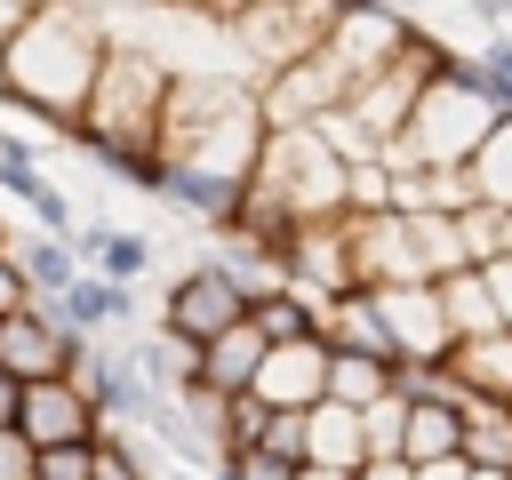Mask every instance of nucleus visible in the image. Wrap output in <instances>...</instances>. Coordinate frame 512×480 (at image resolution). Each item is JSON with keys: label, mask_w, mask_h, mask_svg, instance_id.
I'll return each instance as SVG.
<instances>
[{"label": "nucleus", "mask_w": 512, "mask_h": 480, "mask_svg": "<svg viewBox=\"0 0 512 480\" xmlns=\"http://www.w3.org/2000/svg\"><path fill=\"white\" fill-rule=\"evenodd\" d=\"M112 56V32H104V8L96 0H48L24 16V32L8 40L0 56V104H16L24 120H40L48 136L72 144L88 96H96V72Z\"/></svg>", "instance_id": "obj_1"}, {"label": "nucleus", "mask_w": 512, "mask_h": 480, "mask_svg": "<svg viewBox=\"0 0 512 480\" xmlns=\"http://www.w3.org/2000/svg\"><path fill=\"white\" fill-rule=\"evenodd\" d=\"M264 96L256 80H216V72H176L168 112H160V152L184 168H216V176H256L264 152Z\"/></svg>", "instance_id": "obj_2"}, {"label": "nucleus", "mask_w": 512, "mask_h": 480, "mask_svg": "<svg viewBox=\"0 0 512 480\" xmlns=\"http://www.w3.org/2000/svg\"><path fill=\"white\" fill-rule=\"evenodd\" d=\"M168 88H176V72H168L152 48L112 40V56H104V72H96V96H88V112H80V128H72V144H80V152H96V144H160Z\"/></svg>", "instance_id": "obj_3"}, {"label": "nucleus", "mask_w": 512, "mask_h": 480, "mask_svg": "<svg viewBox=\"0 0 512 480\" xmlns=\"http://www.w3.org/2000/svg\"><path fill=\"white\" fill-rule=\"evenodd\" d=\"M336 24H344L336 0H248L240 16H224V32L240 40V56H248L256 80H272V72H288V64H304V56H320Z\"/></svg>", "instance_id": "obj_4"}, {"label": "nucleus", "mask_w": 512, "mask_h": 480, "mask_svg": "<svg viewBox=\"0 0 512 480\" xmlns=\"http://www.w3.org/2000/svg\"><path fill=\"white\" fill-rule=\"evenodd\" d=\"M240 320H248V288L232 280L224 256H208V264H192V272H176V280L160 288V320H152V328H168V336H184V344H216V336L240 328Z\"/></svg>", "instance_id": "obj_5"}, {"label": "nucleus", "mask_w": 512, "mask_h": 480, "mask_svg": "<svg viewBox=\"0 0 512 480\" xmlns=\"http://www.w3.org/2000/svg\"><path fill=\"white\" fill-rule=\"evenodd\" d=\"M72 376H80V392L96 400V416H104L112 432H144V416L168 400V392H160V384L128 360V344H120V336H112V344H88Z\"/></svg>", "instance_id": "obj_6"}, {"label": "nucleus", "mask_w": 512, "mask_h": 480, "mask_svg": "<svg viewBox=\"0 0 512 480\" xmlns=\"http://www.w3.org/2000/svg\"><path fill=\"white\" fill-rule=\"evenodd\" d=\"M80 352H88V344H80V336H72V328L40 304V296H32L24 312H8V320H0V368H8L16 384L72 376V368H80Z\"/></svg>", "instance_id": "obj_7"}, {"label": "nucleus", "mask_w": 512, "mask_h": 480, "mask_svg": "<svg viewBox=\"0 0 512 480\" xmlns=\"http://www.w3.org/2000/svg\"><path fill=\"white\" fill-rule=\"evenodd\" d=\"M16 432H24L32 448H64V440H104L112 424L96 416V400L80 392V376H40V384H24Z\"/></svg>", "instance_id": "obj_8"}, {"label": "nucleus", "mask_w": 512, "mask_h": 480, "mask_svg": "<svg viewBox=\"0 0 512 480\" xmlns=\"http://www.w3.org/2000/svg\"><path fill=\"white\" fill-rule=\"evenodd\" d=\"M376 304H384V328H392V344H400V368L408 360H448V304H440V280H392V288H376Z\"/></svg>", "instance_id": "obj_9"}, {"label": "nucleus", "mask_w": 512, "mask_h": 480, "mask_svg": "<svg viewBox=\"0 0 512 480\" xmlns=\"http://www.w3.org/2000/svg\"><path fill=\"white\" fill-rule=\"evenodd\" d=\"M248 392H256L264 408H320V400H328V336H304V344H272Z\"/></svg>", "instance_id": "obj_10"}, {"label": "nucleus", "mask_w": 512, "mask_h": 480, "mask_svg": "<svg viewBox=\"0 0 512 480\" xmlns=\"http://www.w3.org/2000/svg\"><path fill=\"white\" fill-rule=\"evenodd\" d=\"M160 200H168L176 216L208 224V232H232V224H240V200H248V184H240V176H216V168H184V160H168V184H160Z\"/></svg>", "instance_id": "obj_11"}, {"label": "nucleus", "mask_w": 512, "mask_h": 480, "mask_svg": "<svg viewBox=\"0 0 512 480\" xmlns=\"http://www.w3.org/2000/svg\"><path fill=\"white\" fill-rule=\"evenodd\" d=\"M80 344H112V328H128L136 320V288H120V280H104V272H80L72 280V296H56L48 304Z\"/></svg>", "instance_id": "obj_12"}, {"label": "nucleus", "mask_w": 512, "mask_h": 480, "mask_svg": "<svg viewBox=\"0 0 512 480\" xmlns=\"http://www.w3.org/2000/svg\"><path fill=\"white\" fill-rule=\"evenodd\" d=\"M456 384H464V400L480 408V400H496V408H512V328L504 336H464V344H448V360H440Z\"/></svg>", "instance_id": "obj_13"}, {"label": "nucleus", "mask_w": 512, "mask_h": 480, "mask_svg": "<svg viewBox=\"0 0 512 480\" xmlns=\"http://www.w3.org/2000/svg\"><path fill=\"white\" fill-rule=\"evenodd\" d=\"M72 256H80L88 272L120 280V288H136V280L152 272V240L128 232V224H80V232H72Z\"/></svg>", "instance_id": "obj_14"}, {"label": "nucleus", "mask_w": 512, "mask_h": 480, "mask_svg": "<svg viewBox=\"0 0 512 480\" xmlns=\"http://www.w3.org/2000/svg\"><path fill=\"white\" fill-rule=\"evenodd\" d=\"M264 336H256V320H240V328H224L216 344H200V384L208 392H248L256 384V368H264Z\"/></svg>", "instance_id": "obj_15"}, {"label": "nucleus", "mask_w": 512, "mask_h": 480, "mask_svg": "<svg viewBox=\"0 0 512 480\" xmlns=\"http://www.w3.org/2000/svg\"><path fill=\"white\" fill-rule=\"evenodd\" d=\"M248 320H256L264 344H304V336H320V296L288 280V288H264V296L248 304Z\"/></svg>", "instance_id": "obj_16"}, {"label": "nucleus", "mask_w": 512, "mask_h": 480, "mask_svg": "<svg viewBox=\"0 0 512 480\" xmlns=\"http://www.w3.org/2000/svg\"><path fill=\"white\" fill-rule=\"evenodd\" d=\"M400 392V368L392 360H368V352H336L328 344V400L336 408H376Z\"/></svg>", "instance_id": "obj_17"}, {"label": "nucleus", "mask_w": 512, "mask_h": 480, "mask_svg": "<svg viewBox=\"0 0 512 480\" xmlns=\"http://www.w3.org/2000/svg\"><path fill=\"white\" fill-rule=\"evenodd\" d=\"M400 456H408V464H432V456H464V408H448V400H408V424H400Z\"/></svg>", "instance_id": "obj_18"}, {"label": "nucleus", "mask_w": 512, "mask_h": 480, "mask_svg": "<svg viewBox=\"0 0 512 480\" xmlns=\"http://www.w3.org/2000/svg\"><path fill=\"white\" fill-rule=\"evenodd\" d=\"M16 264H24V280H32V296H40V304L72 296V280L88 272V264L72 256V240H56V232H24V240H16Z\"/></svg>", "instance_id": "obj_19"}, {"label": "nucleus", "mask_w": 512, "mask_h": 480, "mask_svg": "<svg viewBox=\"0 0 512 480\" xmlns=\"http://www.w3.org/2000/svg\"><path fill=\"white\" fill-rule=\"evenodd\" d=\"M440 304H448V336H456V344H464V336H504V312H496L480 264L448 272V280H440Z\"/></svg>", "instance_id": "obj_20"}, {"label": "nucleus", "mask_w": 512, "mask_h": 480, "mask_svg": "<svg viewBox=\"0 0 512 480\" xmlns=\"http://www.w3.org/2000/svg\"><path fill=\"white\" fill-rule=\"evenodd\" d=\"M304 464H336V472H360L368 464V432H360V408H336L320 400L312 408V456Z\"/></svg>", "instance_id": "obj_21"}, {"label": "nucleus", "mask_w": 512, "mask_h": 480, "mask_svg": "<svg viewBox=\"0 0 512 480\" xmlns=\"http://www.w3.org/2000/svg\"><path fill=\"white\" fill-rule=\"evenodd\" d=\"M464 184H472V200H488V208L512 216V112L480 136V152L464 160Z\"/></svg>", "instance_id": "obj_22"}, {"label": "nucleus", "mask_w": 512, "mask_h": 480, "mask_svg": "<svg viewBox=\"0 0 512 480\" xmlns=\"http://www.w3.org/2000/svg\"><path fill=\"white\" fill-rule=\"evenodd\" d=\"M464 456H472V464L512 472V408H496V400L464 408Z\"/></svg>", "instance_id": "obj_23"}, {"label": "nucleus", "mask_w": 512, "mask_h": 480, "mask_svg": "<svg viewBox=\"0 0 512 480\" xmlns=\"http://www.w3.org/2000/svg\"><path fill=\"white\" fill-rule=\"evenodd\" d=\"M32 480H104V440H64V448H32Z\"/></svg>", "instance_id": "obj_24"}, {"label": "nucleus", "mask_w": 512, "mask_h": 480, "mask_svg": "<svg viewBox=\"0 0 512 480\" xmlns=\"http://www.w3.org/2000/svg\"><path fill=\"white\" fill-rule=\"evenodd\" d=\"M384 208H392V168L384 160L344 168V216H384Z\"/></svg>", "instance_id": "obj_25"}, {"label": "nucleus", "mask_w": 512, "mask_h": 480, "mask_svg": "<svg viewBox=\"0 0 512 480\" xmlns=\"http://www.w3.org/2000/svg\"><path fill=\"white\" fill-rule=\"evenodd\" d=\"M456 232H464V256H472V264H496V256H504V208L472 200V208H456Z\"/></svg>", "instance_id": "obj_26"}, {"label": "nucleus", "mask_w": 512, "mask_h": 480, "mask_svg": "<svg viewBox=\"0 0 512 480\" xmlns=\"http://www.w3.org/2000/svg\"><path fill=\"white\" fill-rule=\"evenodd\" d=\"M264 424H272V408L256 392H224V448H264Z\"/></svg>", "instance_id": "obj_27"}, {"label": "nucleus", "mask_w": 512, "mask_h": 480, "mask_svg": "<svg viewBox=\"0 0 512 480\" xmlns=\"http://www.w3.org/2000/svg\"><path fill=\"white\" fill-rule=\"evenodd\" d=\"M264 456L304 464V456H312V408H272V424H264Z\"/></svg>", "instance_id": "obj_28"}, {"label": "nucleus", "mask_w": 512, "mask_h": 480, "mask_svg": "<svg viewBox=\"0 0 512 480\" xmlns=\"http://www.w3.org/2000/svg\"><path fill=\"white\" fill-rule=\"evenodd\" d=\"M296 472H304V464H280V456H264V448H224L208 480H296Z\"/></svg>", "instance_id": "obj_29"}, {"label": "nucleus", "mask_w": 512, "mask_h": 480, "mask_svg": "<svg viewBox=\"0 0 512 480\" xmlns=\"http://www.w3.org/2000/svg\"><path fill=\"white\" fill-rule=\"evenodd\" d=\"M400 424H408V400H400V392H392V400H376V408H360L368 456H400Z\"/></svg>", "instance_id": "obj_30"}, {"label": "nucleus", "mask_w": 512, "mask_h": 480, "mask_svg": "<svg viewBox=\"0 0 512 480\" xmlns=\"http://www.w3.org/2000/svg\"><path fill=\"white\" fill-rule=\"evenodd\" d=\"M24 216H32V224H40V232H56V240H72V232H80V208H72V200H64V192H56V184H48V192H40V200H32V208H24Z\"/></svg>", "instance_id": "obj_31"}, {"label": "nucleus", "mask_w": 512, "mask_h": 480, "mask_svg": "<svg viewBox=\"0 0 512 480\" xmlns=\"http://www.w3.org/2000/svg\"><path fill=\"white\" fill-rule=\"evenodd\" d=\"M24 304H32V280H24V264H16V232H8V240H0V320L24 312Z\"/></svg>", "instance_id": "obj_32"}, {"label": "nucleus", "mask_w": 512, "mask_h": 480, "mask_svg": "<svg viewBox=\"0 0 512 480\" xmlns=\"http://www.w3.org/2000/svg\"><path fill=\"white\" fill-rule=\"evenodd\" d=\"M0 480H32V440L16 424H0Z\"/></svg>", "instance_id": "obj_33"}, {"label": "nucleus", "mask_w": 512, "mask_h": 480, "mask_svg": "<svg viewBox=\"0 0 512 480\" xmlns=\"http://www.w3.org/2000/svg\"><path fill=\"white\" fill-rule=\"evenodd\" d=\"M472 64H488V72H496V80L512 88V32H488V40L472 48Z\"/></svg>", "instance_id": "obj_34"}, {"label": "nucleus", "mask_w": 512, "mask_h": 480, "mask_svg": "<svg viewBox=\"0 0 512 480\" xmlns=\"http://www.w3.org/2000/svg\"><path fill=\"white\" fill-rule=\"evenodd\" d=\"M480 280H488V296H496V312H504V328H512V256L480 264Z\"/></svg>", "instance_id": "obj_35"}, {"label": "nucleus", "mask_w": 512, "mask_h": 480, "mask_svg": "<svg viewBox=\"0 0 512 480\" xmlns=\"http://www.w3.org/2000/svg\"><path fill=\"white\" fill-rule=\"evenodd\" d=\"M416 480H472V456H432L416 464Z\"/></svg>", "instance_id": "obj_36"}, {"label": "nucleus", "mask_w": 512, "mask_h": 480, "mask_svg": "<svg viewBox=\"0 0 512 480\" xmlns=\"http://www.w3.org/2000/svg\"><path fill=\"white\" fill-rule=\"evenodd\" d=\"M360 480H416V464H408V456H368Z\"/></svg>", "instance_id": "obj_37"}, {"label": "nucleus", "mask_w": 512, "mask_h": 480, "mask_svg": "<svg viewBox=\"0 0 512 480\" xmlns=\"http://www.w3.org/2000/svg\"><path fill=\"white\" fill-rule=\"evenodd\" d=\"M24 16H32V8H24V0H0V56H8V40H16V32H24Z\"/></svg>", "instance_id": "obj_38"}, {"label": "nucleus", "mask_w": 512, "mask_h": 480, "mask_svg": "<svg viewBox=\"0 0 512 480\" xmlns=\"http://www.w3.org/2000/svg\"><path fill=\"white\" fill-rule=\"evenodd\" d=\"M16 408H24V384L0 368V424H16Z\"/></svg>", "instance_id": "obj_39"}, {"label": "nucleus", "mask_w": 512, "mask_h": 480, "mask_svg": "<svg viewBox=\"0 0 512 480\" xmlns=\"http://www.w3.org/2000/svg\"><path fill=\"white\" fill-rule=\"evenodd\" d=\"M344 16H392V0H336Z\"/></svg>", "instance_id": "obj_40"}, {"label": "nucleus", "mask_w": 512, "mask_h": 480, "mask_svg": "<svg viewBox=\"0 0 512 480\" xmlns=\"http://www.w3.org/2000/svg\"><path fill=\"white\" fill-rule=\"evenodd\" d=\"M472 8H480V16H488V24H496V32H504V24H512V0H472Z\"/></svg>", "instance_id": "obj_41"}, {"label": "nucleus", "mask_w": 512, "mask_h": 480, "mask_svg": "<svg viewBox=\"0 0 512 480\" xmlns=\"http://www.w3.org/2000/svg\"><path fill=\"white\" fill-rule=\"evenodd\" d=\"M296 480H360V472H336V464H304Z\"/></svg>", "instance_id": "obj_42"}, {"label": "nucleus", "mask_w": 512, "mask_h": 480, "mask_svg": "<svg viewBox=\"0 0 512 480\" xmlns=\"http://www.w3.org/2000/svg\"><path fill=\"white\" fill-rule=\"evenodd\" d=\"M472 480H512V472H496V464H472Z\"/></svg>", "instance_id": "obj_43"}, {"label": "nucleus", "mask_w": 512, "mask_h": 480, "mask_svg": "<svg viewBox=\"0 0 512 480\" xmlns=\"http://www.w3.org/2000/svg\"><path fill=\"white\" fill-rule=\"evenodd\" d=\"M504 256H512V216H504Z\"/></svg>", "instance_id": "obj_44"}, {"label": "nucleus", "mask_w": 512, "mask_h": 480, "mask_svg": "<svg viewBox=\"0 0 512 480\" xmlns=\"http://www.w3.org/2000/svg\"><path fill=\"white\" fill-rule=\"evenodd\" d=\"M24 8H48V0H24Z\"/></svg>", "instance_id": "obj_45"}, {"label": "nucleus", "mask_w": 512, "mask_h": 480, "mask_svg": "<svg viewBox=\"0 0 512 480\" xmlns=\"http://www.w3.org/2000/svg\"><path fill=\"white\" fill-rule=\"evenodd\" d=\"M0 176H8V160H0Z\"/></svg>", "instance_id": "obj_46"}]
</instances>
